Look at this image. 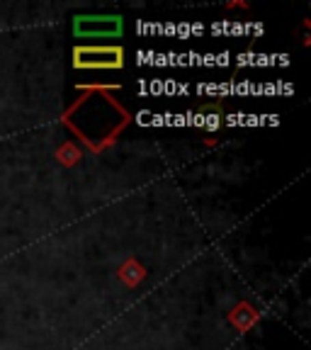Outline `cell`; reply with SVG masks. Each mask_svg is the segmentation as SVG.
I'll use <instances>...</instances> for the list:
<instances>
[{"instance_id": "6da1fadb", "label": "cell", "mask_w": 311, "mask_h": 350, "mask_svg": "<svg viewBox=\"0 0 311 350\" xmlns=\"http://www.w3.org/2000/svg\"><path fill=\"white\" fill-rule=\"evenodd\" d=\"M124 51L120 46H81L76 49L78 68H120Z\"/></svg>"}, {"instance_id": "7a4b0ae2", "label": "cell", "mask_w": 311, "mask_h": 350, "mask_svg": "<svg viewBox=\"0 0 311 350\" xmlns=\"http://www.w3.org/2000/svg\"><path fill=\"white\" fill-rule=\"evenodd\" d=\"M76 34L87 39L95 37H120L122 34V17L115 15H90V17H78L76 25H73Z\"/></svg>"}]
</instances>
